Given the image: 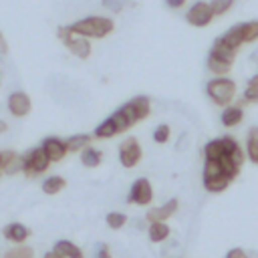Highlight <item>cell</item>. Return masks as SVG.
Here are the masks:
<instances>
[{"instance_id":"cell-27","label":"cell","mask_w":258,"mask_h":258,"mask_svg":"<svg viewBox=\"0 0 258 258\" xmlns=\"http://www.w3.org/2000/svg\"><path fill=\"white\" fill-rule=\"evenodd\" d=\"M105 222H107V226H109L111 230H119V228H123V226L127 224V216L121 214V212H109V214L105 216Z\"/></svg>"},{"instance_id":"cell-5","label":"cell","mask_w":258,"mask_h":258,"mask_svg":"<svg viewBox=\"0 0 258 258\" xmlns=\"http://www.w3.org/2000/svg\"><path fill=\"white\" fill-rule=\"evenodd\" d=\"M141 145L135 137H127L121 145H119V161L123 167H135L141 161Z\"/></svg>"},{"instance_id":"cell-11","label":"cell","mask_w":258,"mask_h":258,"mask_svg":"<svg viewBox=\"0 0 258 258\" xmlns=\"http://www.w3.org/2000/svg\"><path fill=\"white\" fill-rule=\"evenodd\" d=\"M2 236L12 244H24L30 236V230L22 222H10L2 228Z\"/></svg>"},{"instance_id":"cell-12","label":"cell","mask_w":258,"mask_h":258,"mask_svg":"<svg viewBox=\"0 0 258 258\" xmlns=\"http://www.w3.org/2000/svg\"><path fill=\"white\" fill-rule=\"evenodd\" d=\"M22 155L16 151H2V173L16 175L22 171Z\"/></svg>"},{"instance_id":"cell-31","label":"cell","mask_w":258,"mask_h":258,"mask_svg":"<svg viewBox=\"0 0 258 258\" xmlns=\"http://www.w3.org/2000/svg\"><path fill=\"white\" fill-rule=\"evenodd\" d=\"M244 101L246 103H258V85H248L244 91Z\"/></svg>"},{"instance_id":"cell-23","label":"cell","mask_w":258,"mask_h":258,"mask_svg":"<svg viewBox=\"0 0 258 258\" xmlns=\"http://www.w3.org/2000/svg\"><path fill=\"white\" fill-rule=\"evenodd\" d=\"M129 105L133 107V111H135V115H137L139 121L141 119H147L149 113H151V103H149L147 97H135V99L129 101Z\"/></svg>"},{"instance_id":"cell-36","label":"cell","mask_w":258,"mask_h":258,"mask_svg":"<svg viewBox=\"0 0 258 258\" xmlns=\"http://www.w3.org/2000/svg\"><path fill=\"white\" fill-rule=\"evenodd\" d=\"M44 258H64V256H60L56 250H48V252L44 254Z\"/></svg>"},{"instance_id":"cell-16","label":"cell","mask_w":258,"mask_h":258,"mask_svg":"<svg viewBox=\"0 0 258 258\" xmlns=\"http://www.w3.org/2000/svg\"><path fill=\"white\" fill-rule=\"evenodd\" d=\"M242 119H244L242 107H234V105L226 107V109L222 111V117H220L222 125H226V127H236V125L242 123Z\"/></svg>"},{"instance_id":"cell-2","label":"cell","mask_w":258,"mask_h":258,"mask_svg":"<svg viewBox=\"0 0 258 258\" xmlns=\"http://www.w3.org/2000/svg\"><path fill=\"white\" fill-rule=\"evenodd\" d=\"M208 97L218 105V107H230V103L234 101V97H236V91H238V87H236V83L232 81V79H228V77H216V79H212L210 83H208Z\"/></svg>"},{"instance_id":"cell-26","label":"cell","mask_w":258,"mask_h":258,"mask_svg":"<svg viewBox=\"0 0 258 258\" xmlns=\"http://www.w3.org/2000/svg\"><path fill=\"white\" fill-rule=\"evenodd\" d=\"M208 69H210V73H214L216 77H224V75H228L230 73V69H232V64L230 62H224V60H220V58H216V56H208Z\"/></svg>"},{"instance_id":"cell-21","label":"cell","mask_w":258,"mask_h":258,"mask_svg":"<svg viewBox=\"0 0 258 258\" xmlns=\"http://www.w3.org/2000/svg\"><path fill=\"white\" fill-rule=\"evenodd\" d=\"M246 155L250 161L258 163V127H252L246 135Z\"/></svg>"},{"instance_id":"cell-25","label":"cell","mask_w":258,"mask_h":258,"mask_svg":"<svg viewBox=\"0 0 258 258\" xmlns=\"http://www.w3.org/2000/svg\"><path fill=\"white\" fill-rule=\"evenodd\" d=\"M4 258H34V250L28 244H14L4 252Z\"/></svg>"},{"instance_id":"cell-17","label":"cell","mask_w":258,"mask_h":258,"mask_svg":"<svg viewBox=\"0 0 258 258\" xmlns=\"http://www.w3.org/2000/svg\"><path fill=\"white\" fill-rule=\"evenodd\" d=\"M91 141H93V135H89V133H77V135H71L69 139H64L69 153L71 151H83V149H87L91 145Z\"/></svg>"},{"instance_id":"cell-37","label":"cell","mask_w":258,"mask_h":258,"mask_svg":"<svg viewBox=\"0 0 258 258\" xmlns=\"http://www.w3.org/2000/svg\"><path fill=\"white\" fill-rule=\"evenodd\" d=\"M8 50V44H6V40H4V34L0 32V52H6Z\"/></svg>"},{"instance_id":"cell-15","label":"cell","mask_w":258,"mask_h":258,"mask_svg":"<svg viewBox=\"0 0 258 258\" xmlns=\"http://www.w3.org/2000/svg\"><path fill=\"white\" fill-rule=\"evenodd\" d=\"M169 234H171V230H169L167 222H153V224H149V228H147V236H149V240L155 242V244L165 242V240L169 238Z\"/></svg>"},{"instance_id":"cell-34","label":"cell","mask_w":258,"mask_h":258,"mask_svg":"<svg viewBox=\"0 0 258 258\" xmlns=\"http://www.w3.org/2000/svg\"><path fill=\"white\" fill-rule=\"evenodd\" d=\"M103 4H105L109 10H113V12H119V10L123 8V2H119V0H103Z\"/></svg>"},{"instance_id":"cell-28","label":"cell","mask_w":258,"mask_h":258,"mask_svg":"<svg viewBox=\"0 0 258 258\" xmlns=\"http://www.w3.org/2000/svg\"><path fill=\"white\" fill-rule=\"evenodd\" d=\"M232 4H234V0H212L210 8H212L214 16H220V14H226L232 8Z\"/></svg>"},{"instance_id":"cell-6","label":"cell","mask_w":258,"mask_h":258,"mask_svg":"<svg viewBox=\"0 0 258 258\" xmlns=\"http://www.w3.org/2000/svg\"><path fill=\"white\" fill-rule=\"evenodd\" d=\"M153 200V187L149 183L147 177H139L133 181L131 189H129V196H127V202L129 204H137V206H149Z\"/></svg>"},{"instance_id":"cell-39","label":"cell","mask_w":258,"mask_h":258,"mask_svg":"<svg viewBox=\"0 0 258 258\" xmlns=\"http://www.w3.org/2000/svg\"><path fill=\"white\" fill-rule=\"evenodd\" d=\"M248 85H258V73H256V75H254V77L248 81Z\"/></svg>"},{"instance_id":"cell-14","label":"cell","mask_w":258,"mask_h":258,"mask_svg":"<svg viewBox=\"0 0 258 258\" xmlns=\"http://www.w3.org/2000/svg\"><path fill=\"white\" fill-rule=\"evenodd\" d=\"M52 250H56V252H58L60 256H64V258H85L83 250H81L75 242H71V240H58V242H54Z\"/></svg>"},{"instance_id":"cell-10","label":"cell","mask_w":258,"mask_h":258,"mask_svg":"<svg viewBox=\"0 0 258 258\" xmlns=\"http://www.w3.org/2000/svg\"><path fill=\"white\" fill-rule=\"evenodd\" d=\"M177 200L175 198H171V200H167L165 204H161L159 208H153V210H149L147 214H145V220L149 222V224H153V222H167L173 214H175V210H177Z\"/></svg>"},{"instance_id":"cell-13","label":"cell","mask_w":258,"mask_h":258,"mask_svg":"<svg viewBox=\"0 0 258 258\" xmlns=\"http://www.w3.org/2000/svg\"><path fill=\"white\" fill-rule=\"evenodd\" d=\"M210 54L212 56H216V58H220V60H224V62H234V58H236V54H238V50L236 48H232V46H228L222 38H216L214 40V44H212V50H210Z\"/></svg>"},{"instance_id":"cell-20","label":"cell","mask_w":258,"mask_h":258,"mask_svg":"<svg viewBox=\"0 0 258 258\" xmlns=\"http://www.w3.org/2000/svg\"><path fill=\"white\" fill-rule=\"evenodd\" d=\"M64 185H67L64 177H60V175H50V177H46V179L42 181V191H44L46 196H56V194H60V191L64 189Z\"/></svg>"},{"instance_id":"cell-22","label":"cell","mask_w":258,"mask_h":258,"mask_svg":"<svg viewBox=\"0 0 258 258\" xmlns=\"http://www.w3.org/2000/svg\"><path fill=\"white\" fill-rule=\"evenodd\" d=\"M230 185V179L226 175H218V177H204V187L210 194H222L226 187Z\"/></svg>"},{"instance_id":"cell-29","label":"cell","mask_w":258,"mask_h":258,"mask_svg":"<svg viewBox=\"0 0 258 258\" xmlns=\"http://www.w3.org/2000/svg\"><path fill=\"white\" fill-rule=\"evenodd\" d=\"M169 133H171V129H169V125H159V127H155V131H153V141L155 143H165L167 139H169Z\"/></svg>"},{"instance_id":"cell-33","label":"cell","mask_w":258,"mask_h":258,"mask_svg":"<svg viewBox=\"0 0 258 258\" xmlns=\"http://www.w3.org/2000/svg\"><path fill=\"white\" fill-rule=\"evenodd\" d=\"M226 258H250V256H248L242 248H232V250H228Z\"/></svg>"},{"instance_id":"cell-38","label":"cell","mask_w":258,"mask_h":258,"mask_svg":"<svg viewBox=\"0 0 258 258\" xmlns=\"http://www.w3.org/2000/svg\"><path fill=\"white\" fill-rule=\"evenodd\" d=\"M4 131H8V123L0 119V133H4Z\"/></svg>"},{"instance_id":"cell-3","label":"cell","mask_w":258,"mask_h":258,"mask_svg":"<svg viewBox=\"0 0 258 258\" xmlns=\"http://www.w3.org/2000/svg\"><path fill=\"white\" fill-rule=\"evenodd\" d=\"M22 173L26 175V177H36V175H40V173H44L46 169H48V165H50V161H48V157L44 155V151H42V147L38 145V147H32L30 151H26L24 155H22Z\"/></svg>"},{"instance_id":"cell-4","label":"cell","mask_w":258,"mask_h":258,"mask_svg":"<svg viewBox=\"0 0 258 258\" xmlns=\"http://www.w3.org/2000/svg\"><path fill=\"white\" fill-rule=\"evenodd\" d=\"M56 34H58V38L64 42V46H67L75 56H79V58H83V60L91 56V42H89V38H83V36L71 32L69 26H60Z\"/></svg>"},{"instance_id":"cell-18","label":"cell","mask_w":258,"mask_h":258,"mask_svg":"<svg viewBox=\"0 0 258 258\" xmlns=\"http://www.w3.org/2000/svg\"><path fill=\"white\" fill-rule=\"evenodd\" d=\"M236 26H238L242 44H244V42H254V40H258V20L242 22V24H236Z\"/></svg>"},{"instance_id":"cell-19","label":"cell","mask_w":258,"mask_h":258,"mask_svg":"<svg viewBox=\"0 0 258 258\" xmlns=\"http://www.w3.org/2000/svg\"><path fill=\"white\" fill-rule=\"evenodd\" d=\"M224 155V143H222V137L220 139H212L204 145V157L206 161H218L220 157Z\"/></svg>"},{"instance_id":"cell-7","label":"cell","mask_w":258,"mask_h":258,"mask_svg":"<svg viewBox=\"0 0 258 258\" xmlns=\"http://www.w3.org/2000/svg\"><path fill=\"white\" fill-rule=\"evenodd\" d=\"M185 20H187L191 26L204 28V26H208V24L214 20V12H212V8H210L208 2H196V4L187 10Z\"/></svg>"},{"instance_id":"cell-8","label":"cell","mask_w":258,"mask_h":258,"mask_svg":"<svg viewBox=\"0 0 258 258\" xmlns=\"http://www.w3.org/2000/svg\"><path fill=\"white\" fill-rule=\"evenodd\" d=\"M30 109H32V101L24 91H14L8 97V111L14 117H24L30 113Z\"/></svg>"},{"instance_id":"cell-35","label":"cell","mask_w":258,"mask_h":258,"mask_svg":"<svg viewBox=\"0 0 258 258\" xmlns=\"http://www.w3.org/2000/svg\"><path fill=\"white\" fill-rule=\"evenodd\" d=\"M165 4H167L169 8H181V6L185 4V0H165Z\"/></svg>"},{"instance_id":"cell-32","label":"cell","mask_w":258,"mask_h":258,"mask_svg":"<svg viewBox=\"0 0 258 258\" xmlns=\"http://www.w3.org/2000/svg\"><path fill=\"white\" fill-rule=\"evenodd\" d=\"M95 258H113V254H111V250H109L107 244H99V248L95 252Z\"/></svg>"},{"instance_id":"cell-9","label":"cell","mask_w":258,"mask_h":258,"mask_svg":"<svg viewBox=\"0 0 258 258\" xmlns=\"http://www.w3.org/2000/svg\"><path fill=\"white\" fill-rule=\"evenodd\" d=\"M40 147H42V151H44V155L48 157L50 163L64 159V155L69 153L67 143H64L62 139H58V137H46V139L40 143Z\"/></svg>"},{"instance_id":"cell-1","label":"cell","mask_w":258,"mask_h":258,"mask_svg":"<svg viewBox=\"0 0 258 258\" xmlns=\"http://www.w3.org/2000/svg\"><path fill=\"white\" fill-rule=\"evenodd\" d=\"M69 28H71V32H75L83 38H105L107 34L113 32L115 24L107 16H87V18L73 22Z\"/></svg>"},{"instance_id":"cell-30","label":"cell","mask_w":258,"mask_h":258,"mask_svg":"<svg viewBox=\"0 0 258 258\" xmlns=\"http://www.w3.org/2000/svg\"><path fill=\"white\" fill-rule=\"evenodd\" d=\"M218 175H224L222 173V167H220V161H206V165H204V177H218Z\"/></svg>"},{"instance_id":"cell-24","label":"cell","mask_w":258,"mask_h":258,"mask_svg":"<svg viewBox=\"0 0 258 258\" xmlns=\"http://www.w3.org/2000/svg\"><path fill=\"white\" fill-rule=\"evenodd\" d=\"M101 159H103V153H101L99 149L91 147V145L81 151V163H83L85 167H97V165L101 163Z\"/></svg>"},{"instance_id":"cell-40","label":"cell","mask_w":258,"mask_h":258,"mask_svg":"<svg viewBox=\"0 0 258 258\" xmlns=\"http://www.w3.org/2000/svg\"><path fill=\"white\" fill-rule=\"evenodd\" d=\"M0 171H2V151H0Z\"/></svg>"}]
</instances>
